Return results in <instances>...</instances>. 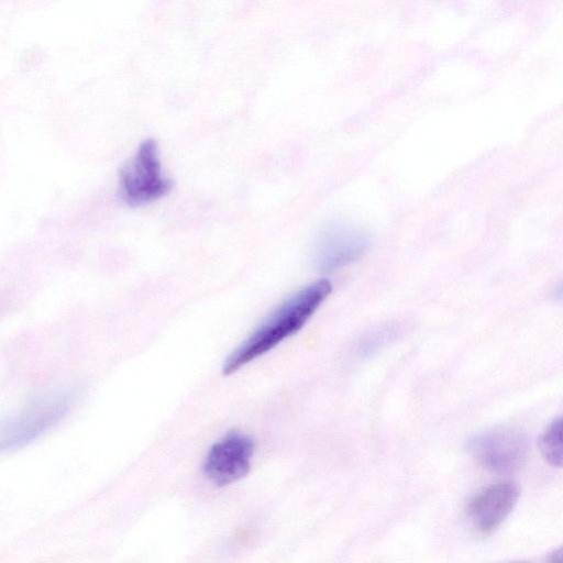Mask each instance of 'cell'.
Returning a JSON list of instances; mask_svg holds the SVG:
<instances>
[{
	"label": "cell",
	"instance_id": "obj_1",
	"mask_svg": "<svg viewBox=\"0 0 563 563\" xmlns=\"http://www.w3.org/2000/svg\"><path fill=\"white\" fill-rule=\"evenodd\" d=\"M331 289L329 280L320 279L291 296L228 355L222 367L223 374L236 372L296 333L325 300Z\"/></svg>",
	"mask_w": 563,
	"mask_h": 563
},
{
	"label": "cell",
	"instance_id": "obj_2",
	"mask_svg": "<svg viewBox=\"0 0 563 563\" xmlns=\"http://www.w3.org/2000/svg\"><path fill=\"white\" fill-rule=\"evenodd\" d=\"M172 186V180L163 174L154 139L142 141L120 169L119 195L130 206L154 201L166 195Z\"/></svg>",
	"mask_w": 563,
	"mask_h": 563
},
{
	"label": "cell",
	"instance_id": "obj_3",
	"mask_svg": "<svg viewBox=\"0 0 563 563\" xmlns=\"http://www.w3.org/2000/svg\"><path fill=\"white\" fill-rule=\"evenodd\" d=\"M369 246V235L361 227L346 221H330L317 232L312 243L316 267L333 272L361 258Z\"/></svg>",
	"mask_w": 563,
	"mask_h": 563
},
{
	"label": "cell",
	"instance_id": "obj_4",
	"mask_svg": "<svg viewBox=\"0 0 563 563\" xmlns=\"http://www.w3.org/2000/svg\"><path fill=\"white\" fill-rule=\"evenodd\" d=\"M466 449L475 461L490 472L510 474L525 463L529 442L521 430L498 427L470 438Z\"/></svg>",
	"mask_w": 563,
	"mask_h": 563
},
{
	"label": "cell",
	"instance_id": "obj_5",
	"mask_svg": "<svg viewBox=\"0 0 563 563\" xmlns=\"http://www.w3.org/2000/svg\"><path fill=\"white\" fill-rule=\"evenodd\" d=\"M70 407L69 395H55L36 401L3 427L2 450L30 443L63 420Z\"/></svg>",
	"mask_w": 563,
	"mask_h": 563
},
{
	"label": "cell",
	"instance_id": "obj_6",
	"mask_svg": "<svg viewBox=\"0 0 563 563\" xmlns=\"http://www.w3.org/2000/svg\"><path fill=\"white\" fill-rule=\"evenodd\" d=\"M253 451L250 437L238 431L229 432L209 449L203 472L218 486L234 483L249 473Z\"/></svg>",
	"mask_w": 563,
	"mask_h": 563
},
{
	"label": "cell",
	"instance_id": "obj_7",
	"mask_svg": "<svg viewBox=\"0 0 563 563\" xmlns=\"http://www.w3.org/2000/svg\"><path fill=\"white\" fill-rule=\"evenodd\" d=\"M519 496L520 487L512 481L490 484L474 495L467 515L476 532L489 536L496 531L517 505Z\"/></svg>",
	"mask_w": 563,
	"mask_h": 563
},
{
	"label": "cell",
	"instance_id": "obj_8",
	"mask_svg": "<svg viewBox=\"0 0 563 563\" xmlns=\"http://www.w3.org/2000/svg\"><path fill=\"white\" fill-rule=\"evenodd\" d=\"M543 459L552 466H563V415L553 420L539 438Z\"/></svg>",
	"mask_w": 563,
	"mask_h": 563
},
{
	"label": "cell",
	"instance_id": "obj_9",
	"mask_svg": "<svg viewBox=\"0 0 563 563\" xmlns=\"http://www.w3.org/2000/svg\"><path fill=\"white\" fill-rule=\"evenodd\" d=\"M547 563H563V545L550 553Z\"/></svg>",
	"mask_w": 563,
	"mask_h": 563
},
{
	"label": "cell",
	"instance_id": "obj_10",
	"mask_svg": "<svg viewBox=\"0 0 563 563\" xmlns=\"http://www.w3.org/2000/svg\"><path fill=\"white\" fill-rule=\"evenodd\" d=\"M552 296L555 300L563 301V280L553 289Z\"/></svg>",
	"mask_w": 563,
	"mask_h": 563
},
{
	"label": "cell",
	"instance_id": "obj_11",
	"mask_svg": "<svg viewBox=\"0 0 563 563\" xmlns=\"http://www.w3.org/2000/svg\"><path fill=\"white\" fill-rule=\"evenodd\" d=\"M520 563H526V562H520Z\"/></svg>",
	"mask_w": 563,
	"mask_h": 563
}]
</instances>
